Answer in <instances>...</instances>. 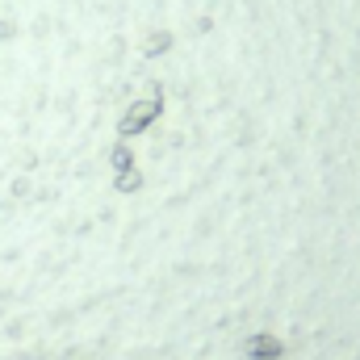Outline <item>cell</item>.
Masks as SVG:
<instances>
[{"mask_svg":"<svg viewBox=\"0 0 360 360\" xmlns=\"http://www.w3.org/2000/svg\"><path fill=\"white\" fill-rule=\"evenodd\" d=\"M13 34H17V30H13V21H0V42H8Z\"/></svg>","mask_w":360,"mask_h":360,"instance_id":"obj_1","label":"cell"}]
</instances>
